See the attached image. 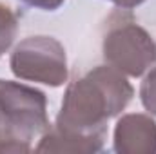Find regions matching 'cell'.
Wrapping results in <instances>:
<instances>
[{
  "instance_id": "6da1fadb",
  "label": "cell",
  "mask_w": 156,
  "mask_h": 154,
  "mask_svg": "<svg viewBox=\"0 0 156 154\" xmlns=\"http://www.w3.org/2000/svg\"><path fill=\"white\" fill-rule=\"evenodd\" d=\"M133 93V85L115 67H94L67 87L56 123L40 138L37 151H102L107 138V121L129 105Z\"/></svg>"
},
{
  "instance_id": "7a4b0ae2",
  "label": "cell",
  "mask_w": 156,
  "mask_h": 154,
  "mask_svg": "<svg viewBox=\"0 0 156 154\" xmlns=\"http://www.w3.org/2000/svg\"><path fill=\"white\" fill-rule=\"evenodd\" d=\"M0 123L7 152H29L33 140L49 131L47 98L29 85L0 80Z\"/></svg>"
},
{
  "instance_id": "3957f363",
  "label": "cell",
  "mask_w": 156,
  "mask_h": 154,
  "mask_svg": "<svg viewBox=\"0 0 156 154\" xmlns=\"http://www.w3.org/2000/svg\"><path fill=\"white\" fill-rule=\"evenodd\" d=\"M105 62L127 76H142L156 60V45L149 33L140 27L131 15L115 13L109 20V31L104 37Z\"/></svg>"
},
{
  "instance_id": "277c9868",
  "label": "cell",
  "mask_w": 156,
  "mask_h": 154,
  "mask_svg": "<svg viewBox=\"0 0 156 154\" xmlns=\"http://www.w3.org/2000/svg\"><path fill=\"white\" fill-rule=\"evenodd\" d=\"M9 67L20 80L60 87L67 82L64 45L53 37H29L11 53Z\"/></svg>"
},
{
  "instance_id": "5b68a950",
  "label": "cell",
  "mask_w": 156,
  "mask_h": 154,
  "mask_svg": "<svg viewBox=\"0 0 156 154\" xmlns=\"http://www.w3.org/2000/svg\"><path fill=\"white\" fill-rule=\"evenodd\" d=\"M115 151L120 154H154L156 121L145 114H125L115 127Z\"/></svg>"
},
{
  "instance_id": "8992f818",
  "label": "cell",
  "mask_w": 156,
  "mask_h": 154,
  "mask_svg": "<svg viewBox=\"0 0 156 154\" xmlns=\"http://www.w3.org/2000/svg\"><path fill=\"white\" fill-rule=\"evenodd\" d=\"M18 33V16L16 13L7 7L5 4H0V58L9 51Z\"/></svg>"
},
{
  "instance_id": "52a82bcc",
  "label": "cell",
  "mask_w": 156,
  "mask_h": 154,
  "mask_svg": "<svg viewBox=\"0 0 156 154\" xmlns=\"http://www.w3.org/2000/svg\"><path fill=\"white\" fill-rule=\"evenodd\" d=\"M140 98H142L145 111H149L151 114H156V67H153L149 75L144 78L142 87H140Z\"/></svg>"
},
{
  "instance_id": "ba28073f",
  "label": "cell",
  "mask_w": 156,
  "mask_h": 154,
  "mask_svg": "<svg viewBox=\"0 0 156 154\" xmlns=\"http://www.w3.org/2000/svg\"><path fill=\"white\" fill-rule=\"evenodd\" d=\"M31 7H37V9H42V11H56L66 0H20Z\"/></svg>"
},
{
  "instance_id": "9c48e42d",
  "label": "cell",
  "mask_w": 156,
  "mask_h": 154,
  "mask_svg": "<svg viewBox=\"0 0 156 154\" xmlns=\"http://www.w3.org/2000/svg\"><path fill=\"white\" fill-rule=\"evenodd\" d=\"M109 2H113L120 9H133V7L140 5L142 2H145V0H109Z\"/></svg>"
},
{
  "instance_id": "30bf717a",
  "label": "cell",
  "mask_w": 156,
  "mask_h": 154,
  "mask_svg": "<svg viewBox=\"0 0 156 154\" xmlns=\"http://www.w3.org/2000/svg\"><path fill=\"white\" fill-rule=\"evenodd\" d=\"M7 147H5V136H4V129H2V123H0V152H5Z\"/></svg>"
}]
</instances>
